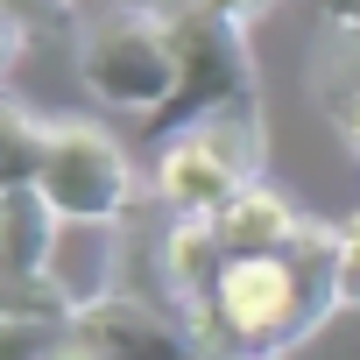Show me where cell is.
Masks as SVG:
<instances>
[{
  "instance_id": "6da1fadb",
  "label": "cell",
  "mask_w": 360,
  "mask_h": 360,
  "mask_svg": "<svg viewBox=\"0 0 360 360\" xmlns=\"http://www.w3.org/2000/svg\"><path fill=\"white\" fill-rule=\"evenodd\" d=\"M325 318H339V226H304L290 248L226 255L212 297L184 311L205 360H283Z\"/></svg>"
},
{
  "instance_id": "7a4b0ae2",
  "label": "cell",
  "mask_w": 360,
  "mask_h": 360,
  "mask_svg": "<svg viewBox=\"0 0 360 360\" xmlns=\"http://www.w3.org/2000/svg\"><path fill=\"white\" fill-rule=\"evenodd\" d=\"M71 71L99 106L162 120L176 78H184V57H176V29L155 0H113V8L71 22Z\"/></svg>"
},
{
  "instance_id": "3957f363",
  "label": "cell",
  "mask_w": 360,
  "mask_h": 360,
  "mask_svg": "<svg viewBox=\"0 0 360 360\" xmlns=\"http://www.w3.org/2000/svg\"><path fill=\"white\" fill-rule=\"evenodd\" d=\"M269 134L248 120H191L155 141V205L169 219H219L248 184H262Z\"/></svg>"
},
{
  "instance_id": "277c9868",
  "label": "cell",
  "mask_w": 360,
  "mask_h": 360,
  "mask_svg": "<svg viewBox=\"0 0 360 360\" xmlns=\"http://www.w3.org/2000/svg\"><path fill=\"white\" fill-rule=\"evenodd\" d=\"M176 29V57H184V78H176V99L162 113V134L191 127V120H248L262 127V71L248 50V29L212 22L184 0H155Z\"/></svg>"
},
{
  "instance_id": "5b68a950",
  "label": "cell",
  "mask_w": 360,
  "mask_h": 360,
  "mask_svg": "<svg viewBox=\"0 0 360 360\" xmlns=\"http://www.w3.org/2000/svg\"><path fill=\"white\" fill-rule=\"evenodd\" d=\"M36 184L64 212V226H120L134 205L127 141H113V127H99V120H50Z\"/></svg>"
},
{
  "instance_id": "8992f818",
  "label": "cell",
  "mask_w": 360,
  "mask_h": 360,
  "mask_svg": "<svg viewBox=\"0 0 360 360\" xmlns=\"http://www.w3.org/2000/svg\"><path fill=\"white\" fill-rule=\"evenodd\" d=\"M71 339L92 360H205V346L191 339L184 311H169L155 297H134V290L85 297L78 318H71Z\"/></svg>"
},
{
  "instance_id": "52a82bcc",
  "label": "cell",
  "mask_w": 360,
  "mask_h": 360,
  "mask_svg": "<svg viewBox=\"0 0 360 360\" xmlns=\"http://www.w3.org/2000/svg\"><path fill=\"white\" fill-rule=\"evenodd\" d=\"M64 212L43 198V184H0V283H29V276H57V248H64Z\"/></svg>"
},
{
  "instance_id": "ba28073f",
  "label": "cell",
  "mask_w": 360,
  "mask_h": 360,
  "mask_svg": "<svg viewBox=\"0 0 360 360\" xmlns=\"http://www.w3.org/2000/svg\"><path fill=\"white\" fill-rule=\"evenodd\" d=\"M311 99H318L325 127L360 155V22H325V15H318V43H311Z\"/></svg>"
},
{
  "instance_id": "9c48e42d",
  "label": "cell",
  "mask_w": 360,
  "mask_h": 360,
  "mask_svg": "<svg viewBox=\"0 0 360 360\" xmlns=\"http://www.w3.org/2000/svg\"><path fill=\"white\" fill-rule=\"evenodd\" d=\"M304 226H311V219H304L297 198L276 191V184H248V191L212 219V233H219L226 255H269V248H290Z\"/></svg>"
},
{
  "instance_id": "30bf717a",
  "label": "cell",
  "mask_w": 360,
  "mask_h": 360,
  "mask_svg": "<svg viewBox=\"0 0 360 360\" xmlns=\"http://www.w3.org/2000/svg\"><path fill=\"white\" fill-rule=\"evenodd\" d=\"M339 311H360V212L339 226Z\"/></svg>"
},
{
  "instance_id": "8fae6325",
  "label": "cell",
  "mask_w": 360,
  "mask_h": 360,
  "mask_svg": "<svg viewBox=\"0 0 360 360\" xmlns=\"http://www.w3.org/2000/svg\"><path fill=\"white\" fill-rule=\"evenodd\" d=\"M184 8H198V15H212V22H233V29H248L262 8H276V0H184Z\"/></svg>"
},
{
  "instance_id": "7c38bea8",
  "label": "cell",
  "mask_w": 360,
  "mask_h": 360,
  "mask_svg": "<svg viewBox=\"0 0 360 360\" xmlns=\"http://www.w3.org/2000/svg\"><path fill=\"white\" fill-rule=\"evenodd\" d=\"M325 22H360V0H318Z\"/></svg>"
},
{
  "instance_id": "4fadbf2b",
  "label": "cell",
  "mask_w": 360,
  "mask_h": 360,
  "mask_svg": "<svg viewBox=\"0 0 360 360\" xmlns=\"http://www.w3.org/2000/svg\"><path fill=\"white\" fill-rule=\"evenodd\" d=\"M50 360H92V353H85V346H78V339H64V346H57V353H50Z\"/></svg>"
}]
</instances>
